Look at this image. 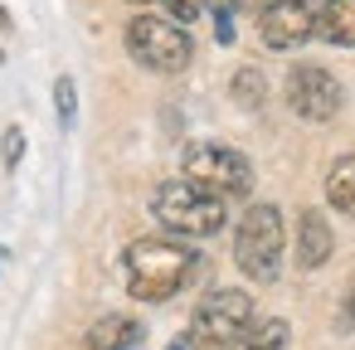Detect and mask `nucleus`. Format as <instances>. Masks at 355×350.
I'll return each mask as SVG.
<instances>
[{"label": "nucleus", "mask_w": 355, "mask_h": 350, "mask_svg": "<svg viewBox=\"0 0 355 350\" xmlns=\"http://www.w3.org/2000/svg\"><path fill=\"white\" fill-rule=\"evenodd\" d=\"M229 93H234V103L239 107H263L268 103V78H263V69H253V64H243L239 73H234V83H229Z\"/></svg>", "instance_id": "nucleus-13"}, {"label": "nucleus", "mask_w": 355, "mask_h": 350, "mask_svg": "<svg viewBox=\"0 0 355 350\" xmlns=\"http://www.w3.org/2000/svg\"><path fill=\"white\" fill-rule=\"evenodd\" d=\"M54 112H59V127L73 132V122H78V83L69 73L54 78Z\"/></svg>", "instance_id": "nucleus-14"}, {"label": "nucleus", "mask_w": 355, "mask_h": 350, "mask_svg": "<svg viewBox=\"0 0 355 350\" xmlns=\"http://www.w3.org/2000/svg\"><path fill=\"white\" fill-rule=\"evenodd\" d=\"M336 326H340V331H355V277H350V287H345V301H340Z\"/></svg>", "instance_id": "nucleus-19"}, {"label": "nucleus", "mask_w": 355, "mask_h": 350, "mask_svg": "<svg viewBox=\"0 0 355 350\" xmlns=\"http://www.w3.org/2000/svg\"><path fill=\"white\" fill-rule=\"evenodd\" d=\"M132 6H156V0H132Z\"/></svg>", "instance_id": "nucleus-22"}, {"label": "nucleus", "mask_w": 355, "mask_h": 350, "mask_svg": "<svg viewBox=\"0 0 355 350\" xmlns=\"http://www.w3.org/2000/svg\"><path fill=\"white\" fill-rule=\"evenodd\" d=\"M268 0H229V10H243V15H263Z\"/></svg>", "instance_id": "nucleus-20"}, {"label": "nucleus", "mask_w": 355, "mask_h": 350, "mask_svg": "<svg viewBox=\"0 0 355 350\" xmlns=\"http://www.w3.org/2000/svg\"><path fill=\"white\" fill-rule=\"evenodd\" d=\"M326 204L345 219H355V151L340 156L331 170H326Z\"/></svg>", "instance_id": "nucleus-12"}, {"label": "nucleus", "mask_w": 355, "mask_h": 350, "mask_svg": "<svg viewBox=\"0 0 355 350\" xmlns=\"http://www.w3.org/2000/svg\"><path fill=\"white\" fill-rule=\"evenodd\" d=\"M214 40L219 44H234V10H229V0L214 6Z\"/></svg>", "instance_id": "nucleus-17"}, {"label": "nucleus", "mask_w": 355, "mask_h": 350, "mask_svg": "<svg viewBox=\"0 0 355 350\" xmlns=\"http://www.w3.org/2000/svg\"><path fill=\"white\" fill-rule=\"evenodd\" d=\"M0 64H6V49H0Z\"/></svg>", "instance_id": "nucleus-23"}, {"label": "nucleus", "mask_w": 355, "mask_h": 350, "mask_svg": "<svg viewBox=\"0 0 355 350\" xmlns=\"http://www.w3.org/2000/svg\"><path fill=\"white\" fill-rule=\"evenodd\" d=\"M171 350H190V340H185V335H180V340H171Z\"/></svg>", "instance_id": "nucleus-21"}, {"label": "nucleus", "mask_w": 355, "mask_h": 350, "mask_svg": "<svg viewBox=\"0 0 355 350\" xmlns=\"http://www.w3.org/2000/svg\"><path fill=\"white\" fill-rule=\"evenodd\" d=\"M282 345H287V321H282V316L258 321L253 335H248V350H282Z\"/></svg>", "instance_id": "nucleus-15"}, {"label": "nucleus", "mask_w": 355, "mask_h": 350, "mask_svg": "<svg viewBox=\"0 0 355 350\" xmlns=\"http://www.w3.org/2000/svg\"><path fill=\"white\" fill-rule=\"evenodd\" d=\"M282 248H287V224L277 204H253L239 229H234V263L248 282H272L282 272Z\"/></svg>", "instance_id": "nucleus-4"}, {"label": "nucleus", "mask_w": 355, "mask_h": 350, "mask_svg": "<svg viewBox=\"0 0 355 350\" xmlns=\"http://www.w3.org/2000/svg\"><path fill=\"white\" fill-rule=\"evenodd\" d=\"M83 350H146V326H141L137 316L112 311V316H103V321L88 331Z\"/></svg>", "instance_id": "nucleus-10"}, {"label": "nucleus", "mask_w": 355, "mask_h": 350, "mask_svg": "<svg viewBox=\"0 0 355 350\" xmlns=\"http://www.w3.org/2000/svg\"><path fill=\"white\" fill-rule=\"evenodd\" d=\"M180 170L190 180H200L205 190L224 195V200H243L253 195V166L243 151L224 146V141H190L185 156H180Z\"/></svg>", "instance_id": "nucleus-6"}, {"label": "nucleus", "mask_w": 355, "mask_h": 350, "mask_svg": "<svg viewBox=\"0 0 355 350\" xmlns=\"http://www.w3.org/2000/svg\"><path fill=\"white\" fill-rule=\"evenodd\" d=\"M122 268H127V292L137 301H171L200 277V253L180 238H137Z\"/></svg>", "instance_id": "nucleus-1"}, {"label": "nucleus", "mask_w": 355, "mask_h": 350, "mask_svg": "<svg viewBox=\"0 0 355 350\" xmlns=\"http://www.w3.org/2000/svg\"><path fill=\"white\" fill-rule=\"evenodd\" d=\"M340 103H345V93H340V83H336L326 69L297 64V69L287 73V107H292L302 122H331V117L340 112Z\"/></svg>", "instance_id": "nucleus-7"}, {"label": "nucleus", "mask_w": 355, "mask_h": 350, "mask_svg": "<svg viewBox=\"0 0 355 350\" xmlns=\"http://www.w3.org/2000/svg\"><path fill=\"white\" fill-rule=\"evenodd\" d=\"M127 54L151 73H185L195 59L190 30L171 15H132L127 20Z\"/></svg>", "instance_id": "nucleus-5"}, {"label": "nucleus", "mask_w": 355, "mask_h": 350, "mask_svg": "<svg viewBox=\"0 0 355 350\" xmlns=\"http://www.w3.org/2000/svg\"><path fill=\"white\" fill-rule=\"evenodd\" d=\"M151 214L166 234H180V238H214L224 224H229V200L205 190L200 180H161L156 195H151Z\"/></svg>", "instance_id": "nucleus-2"}, {"label": "nucleus", "mask_w": 355, "mask_h": 350, "mask_svg": "<svg viewBox=\"0 0 355 350\" xmlns=\"http://www.w3.org/2000/svg\"><path fill=\"white\" fill-rule=\"evenodd\" d=\"M0 258H6V248H0Z\"/></svg>", "instance_id": "nucleus-24"}, {"label": "nucleus", "mask_w": 355, "mask_h": 350, "mask_svg": "<svg viewBox=\"0 0 355 350\" xmlns=\"http://www.w3.org/2000/svg\"><path fill=\"white\" fill-rule=\"evenodd\" d=\"M166 6H171V15H175L180 25H195L200 10H205V0H166Z\"/></svg>", "instance_id": "nucleus-18"}, {"label": "nucleus", "mask_w": 355, "mask_h": 350, "mask_svg": "<svg viewBox=\"0 0 355 350\" xmlns=\"http://www.w3.org/2000/svg\"><path fill=\"white\" fill-rule=\"evenodd\" d=\"M253 326H258L253 297L243 287H219L195 306L185 340H190V350H248Z\"/></svg>", "instance_id": "nucleus-3"}, {"label": "nucleus", "mask_w": 355, "mask_h": 350, "mask_svg": "<svg viewBox=\"0 0 355 350\" xmlns=\"http://www.w3.org/2000/svg\"><path fill=\"white\" fill-rule=\"evenodd\" d=\"M331 248H336V234H331L326 214L321 209H302L297 214V268L302 272H316L331 258Z\"/></svg>", "instance_id": "nucleus-9"}, {"label": "nucleus", "mask_w": 355, "mask_h": 350, "mask_svg": "<svg viewBox=\"0 0 355 350\" xmlns=\"http://www.w3.org/2000/svg\"><path fill=\"white\" fill-rule=\"evenodd\" d=\"M258 35L277 54L302 49L316 35V6H306V0H268L263 15H258Z\"/></svg>", "instance_id": "nucleus-8"}, {"label": "nucleus", "mask_w": 355, "mask_h": 350, "mask_svg": "<svg viewBox=\"0 0 355 350\" xmlns=\"http://www.w3.org/2000/svg\"><path fill=\"white\" fill-rule=\"evenodd\" d=\"M25 156V132L20 127H6V137H0V161H6V170H15Z\"/></svg>", "instance_id": "nucleus-16"}, {"label": "nucleus", "mask_w": 355, "mask_h": 350, "mask_svg": "<svg viewBox=\"0 0 355 350\" xmlns=\"http://www.w3.org/2000/svg\"><path fill=\"white\" fill-rule=\"evenodd\" d=\"M316 35L336 49H355V0H316Z\"/></svg>", "instance_id": "nucleus-11"}]
</instances>
